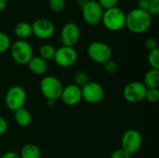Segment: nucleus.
<instances>
[{"mask_svg":"<svg viewBox=\"0 0 159 158\" xmlns=\"http://www.w3.org/2000/svg\"><path fill=\"white\" fill-rule=\"evenodd\" d=\"M152 21V16L147 11L136 7L126 14L125 27L133 34H141L150 29Z\"/></svg>","mask_w":159,"mask_h":158,"instance_id":"f257e3e1","label":"nucleus"},{"mask_svg":"<svg viewBox=\"0 0 159 158\" xmlns=\"http://www.w3.org/2000/svg\"><path fill=\"white\" fill-rule=\"evenodd\" d=\"M102 23L108 31H120L125 27L126 24V13L118 7L106 9L103 11Z\"/></svg>","mask_w":159,"mask_h":158,"instance_id":"f03ea898","label":"nucleus"},{"mask_svg":"<svg viewBox=\"0 0 159 158\" xmlns=\"http://www.w3.org/2000/svg\"><path fill=\"white\" fill-rule=\"evenodd\" d=\"M40 91L47 101L56 102L61 98L63 86L59 78L53 75H46L40 81Z\"/></svg>","mask_w":159,"mask_h":158,"instance_id":"7ed1b4c3","label":"nucleus"},{"mask_svg":"<svg viewBox=\"0 0 159 158\" xmlns=\"http://www.w3.org/2000/svg\"><path fill=\"white\" fill-rule=\"evenodd\" d=\"M9 49L12 60L20 65L27 64L34 56L33 47L31 44L26 40L18 39L13 44H11Z\"/></svg>","mask_w":159,"mask_h":158,"instance_id":"20e7f679","label":"nucleus"},{"mask_svg":"<svg viewBox=\"0 0 159 158\" xmlns=\"http://www.w3.org/2000/svg\"><path fill=\"white\" fill-rule=\"evenodd\" d=\"M89 58L98 64H104L112 58V49L104 42L93 41L87 47Z\"/></svg>","mask_w":159,"mask_h":158,"instance_id":"39448f33","label":"nucleus"},{"mask_svg":"<svg viewBox=\"0 0 159 158\" xmlns=\"http://www.w3.org/2000/svg\"><path fill=\"white\" fill-rule=\"evenodd\" d=\"M26 100H27L26 91L23 88L20 86H13L9 88L5 96L6 106L13 112L20 108H23Z\"/></svg>","mask_w":159,"mask_h":158,"instance_id":"423d86ee","label":"nucleus"},{"mask_svg":"<svg viewBox=\"0 0 159 158\" xmlns=\"http://www.w3.org/2000/svg\"><path fill=\"white\" fill-rule=\"evenodd\" d=\"M81 10L82 18L87 24L94 26L102 22L104 10L97 1H87V3L82 7Z\"/></svg>","mask_w":159,"mask_h":158,"instance_id":"0eeeda50","label":"nucleus"},{"mask_svg":"<svg viewBox=\"0 0 159 158\" xmlns=\"http://www.w3.org/2000/svg\"><path fill=\"white\" fill-rule=\"evenodd\" d=\"M147 88L141 81H132L126 85L123 90L124 99L130 103H138L145 99Z\"/></svg>","mask_w":159,"mask_h":158,"instance_id":"6e6552de","label":"nucleus"},{"mask_svg":"<svg viewBox=\"0 0 159 158\" xmlns=\"http://www.w3.org/2000/svg\"><path fill=\"white\" fill-rule=\"evenodd\" d=\"M143 144L142 134L134 129H129L124 132L121 138L122 149L128 152L129 155L137 153Z\"/></svg>","mask_w":159,"mask_h":158,"instance_id":"1a4fd4ad","label":"nucleus"},{"mask_svg":"<svg viewBox=\"0 0 159 158\" xmlns=\"http://www.w3.org/2000/svg\"><path fill=\"white\" fill-rule=\"evenodd\" d=\"M82 100L90 104H97L101 102L104 98L103 87L95 81H89L87 85L81 88Z\"/></svg>","mask_w":159,"mask_h":158,"instance_id":"9d476101","label":"nucleus"},{"mask_svg":"<svg viewBox=\"0 0 159 158\" xmlns=\"http://www.w3.org/2000/svg\"><path fill=\"white\" fill-rule=\"evenodd\" d=\"M32 33L33 34L42 40L49 39L53 36L55 33L54 23L46 18H40L35 20L32 24Z\"/></svg>","mask_w":159,"mask_h":158,"instance_id":"9b49d317","label":"nucleus"},{"mask_svg":"<svg viewBox=\"0 0 159 158\" xmlns=\"http://www.w3.org/2000/svg\"><path fill=\"white\" fill-rule=\"evenodd\" d=\"M60 39L62 46L75 47L80 39V29L75 22L65 23L60 34Z\"/></svg>","mask_w":159,"mask_h":158,"instance_id":"f8f14e48","label":"nucleus"},{"mask_svg":"<svg viewBox=\"0 0 159 158\" xmlns=\"http://www.w3.org/2000/svg\"><path fill=\"white\" fill-rule=\"evenodd\" d=\"M53 60L60 67L67 68L73 66L76 62L77 52L75 47L61 46L56 49Z\"/></svg>","mask_w":159,"mask_h":158,"instance_id":"ddd939ff","label":"nucleus"},{"mask_svg":"<svg viewBox=\"0 0 159 158\" xmlns=\"http://www.w3.org/2000/svg\"><path fill=\"white\" fill-rule=\"evenodd\" d=\"M62 102L68 106H74L79 103L82 100V91L81 88L75 84L68 85L63 87L61 98Z\"/></svg>","mask_w":159,"mask_h":158,"instance_id":"4468645a","label":"nucleus"},{"mask_svg":"<svg viewBox=\"0 0 159 158\" xmlns=\"http://www.w3.org/2000/svg\"><path fill=\"white\" fill-rule=\"evenodd\" d=\"M28 69L31 73L36 75H43L48 71V62L39 56H33L27 63Z\"/></svg>","mask_w":159,"mask_h":158,"instance_id":"2eb2a0df","label":"nucleus"},{"mask_svg":"<svg viewBox=\"0 0 159 158\" xmlns=\"http://www.w3.org/2000/svg\"><path fill=\"white\" fill-rule=\"evenodd\" d=\"M14 34L20 40H26L33 34L32 26L26 21H20L16 24L14 28Z\"/></svg>","mask_w":159,"mask_h":158,"instance_id":"dca6fc26","label":"nucleus"},{"mask_svg":"<svg viewBox=\"0 0 159 158\" xmlns=\"http://www.w3.org/2000/svg\"><path fill=\"white\" fill-rule=\"evenodd\" d=\"M14 120L19 126L27 127L32 122V115L27 109L23 107L14 112Z\"/></svg>","mask_w":159,"mask_h":158,"instance_id":"f3484780","label":"nucleus"},{"mask_svg":"<svg viewBox=\"0 0 159 158\" xmlns=\"http://www.w3.org/2000/svg\"><path fill=\"white\" fill-rule=\"evenodd\" d=\"M144 86L149 88H159V70L150 69L144 75L143 82Z\"/></svg>","mask_w":159,"mask_h":158,"instance_id":"a211bd4d","label":"nucleus"},{"mask_svg":"<svg viewBox=\"0 0 159 158\" xmlns=\"http://www.w3.org/2000/svg\"><path fill=\"white\" fill-rule=\"evenodd\" d=\"M19 156L20 158H40L41 151L37 145L33 143H27L22 146Z\"/></svg>","mask_w":159,"mask_h":158,"instance_id":"6ab92c4d","label":"nucleus"},{"mask_svg":"<svg viewBox=\"0 0 159 158\" xmlns=\"http://www.w3.org/2000/svg\"><path fill=\"white\" fill-rule=\"evenodd\" d=\"M56 48L50 44H44L39 48V57L45 61H49L54 58Z\"/></svg>","mask_w":159,"mask_h":158,"instance_id":"aec40b11","label":"nucleus"},{"mask_svg":"<svg viewBox=\"0 0 159 158\" xmlns=\"http://www.w3.org/2000/svg\"><path fill=\"white\" fill-rule=\"evenodd\" d=\"M148 63L151 66V69L159 70V48H155L148 53Z\"/></svg>","mask_w":159,"mask_h":158,"instance_id":"412c9836","label":"nucleus"},{"mask_svg":"<svg viewBox=\"0 0 159 158\" xmlns=\"http://www.w3.org/2000/svg\"><path fill=\"white\" fill-rule=\"evenodd\" d=\"M74 81H75V85L78 86L79 88H83L90 80H89V75H88V74L86 72L79 71V72L75 74Z\"/></svg>","mask_w":159,"mask_h":158,"instance_id":"4be33fe9","label":"nucleus"},{"mask_svg":"<svg viewBox=\"0 0 159 158\" xmlns=\"http://www.w3.org/2000/svg\"><path fill=\"white\" fill-rule=\"evenodd\" d=\"M10 46L11 41L9 36L6 33L0 31V54L7 51L10 48Z\"/></svg>","mask_w":159,"mask_h":158,"instance_id":"5701e85b","label":"nucleus"},{"mask_svg":"<svg viewBox=\"0 0 159 158\" xmlns=\"http://www.w3.org/2000/svg\"><path fill=\"white\" fill-rule=\"evenodd\" d=\"M48 5H49V8L53 12L59 13L65 8L66 2L65 0H48Z\"/></svg>","mask_w":159,"mask_h":158,"instance_id":"b1692460","label":"nucleus"},{"mask_svg":"<svg viewBox=\"0 0 159 158\" xmlns=\"http://www.w3.org/2000/svg\"><path fill=\"white\" fill-rule=\"evenodd\" d=\"M145 99L150 102H157L159 100V89L158 88H147Z\"/></svg>","mask_w":159,"mask_h":158,"instance_id":"393cba45","label":"nucleus"},{"mask_svg":"<svg viewBox=\"0 0 159 158\" xmlns=\"http://www.w3.org/2000/svg\"><path fill=\"white\" fill-rule=\"evenodd\" d=\"M147 12L153 17L159 14V0H148Z\"/></svg>","mask_w":159,"mask_h":158,"instance_id":"a878e982","label":"nucleus"},{"mask_svg":"<svg viewBox=\"0 0 159 158\" xmlns=\"http://www.w3.org/2000/svg\"><path fill=\"white\" fill-rule=\"evenodd\" d=\"M118 1L119 0H98L97 2L102 7L103 10H106V9H110V8L117 7Z\"/></svg>","mask_w":159,"mask_h":158,"instance_id":"bb28decb","label":"nucleus"},{"mask_svg":"<svg viewBox=\"0 0 159 158\" xmlns=\"http://www.w3.org/2000/svg\"><path fill=\"white\" fill-rule=\"evenodd\" d=\"M103 65V69L107 74H115L117 71V64L115 61L112 59L108 61H106Z\"/></svg>","mask_w":159,"mask_h":158,"instance_id":"cd10ccee","label":"nucleus"},{"mask_svg":"<svg viewBox=\"0 0 159 158\" xmlns=\"http://www.w3.org/2000/svg\"><path fill=\"white\" fill-rule=\"evenodd\" d=\"M110 158H131V155H129L128 152H126L125 150L120 148V149L114 151Z\"/></svg>","mask_w":159,"mask_h":158,"instance_id":"c85d7f7f","label":"nucleus"},{"mask_svg":"<svg viewBox=\"0 0 159 158\" xmlns=\"http://www.w3.org/2000/svg\"><path fill=\"white\" fill-rule=\"evenodd\" d=\"M144 45H145L146 49H148L149 51H151V50H153V49L158 47H157V41L155 38H153V37L147 38V39L145 40Z\"/></svg>","mask_w":159,"mask_h":158,"instance_id":"c756f323","label":"nucleus"},{"mask_svg":"<svg viewBox=\"0 0 159 158\" xmlns=\"http://www.w3.org/2000/svg\"><path fill=\"white\" fill-rule=\"evenodd\" d=\"M7 128H8V125H7L6 118L0 115V137L6 134V132L7 131Z\"/></svg>","mask_w":159,"mask_h":158,"instance_id":"7c9ffc66","label":"nucleus"},{"mask_svg":"<svg viewBox=\"0 0 159 158\" xmlns=\"http://www.w3.org/2000/svg\"><path fill=\"white\" fill-rule=\"evenodd\" d=\"M137 8L141 10L147 11L148 8V0H139L137 3Z\"/></svg>","mask_w":159,"mask_h":158,"instance_id":"2f4dec72","label":"nucleus"},{"mask_svg":"<svg viewBox=\"0 0 159 158\" xmlns=\"http://www.w3.org/2000/svg\"><path fill=\"white\" fill-rule=\"evenodd\" d=\"M0 158H20V156L18 153L14 152V151H8L6 152L5 154H3Z\"/></svg>","mask_w":159,"mask_h":158,"instance_id":"473e14b6","label":"nucleus"},{"mask_svg":"<svg viewBox=\"0 0 159 158\" xmlns=\"http://www.w3.org/2000/svg\"><path fill=\"white\" fill-rule=\"evenodd\" d=\"M6 7H7V2L0 0V11H3L4 9H6Z\"/></svg>","mask_w":159,"mask_h":158,"instance_id":"72a5a7b5","label":"nucleus"},{"mask_svg":"<svg viewBox=\"0 0 159 158\" xmlns=\"http://www.w3.org/2000/svg\"><path fill=\"white\" fill-rule=\"evenodd\" d=\"M87 1H88V0H77V5L82 8V7L87 3Z\"/></svg>","mask_w":159,"mask_h":158,"instance_id":"f704fd0d","label":"nucleus"},{"mask_svg":"<svg viewBox=\"0 0 159 158\" xmlns=\"http://www.w3.org/2000/svg\"><path fill=\"white\" fill-rule=\"evenodd\" d=\"M88 1H98V0H88Z\"/></svg>","mask_w":159,"mask_h":158,"instance_id":"c9c22d12","label":"nucleus"},{"mask_svg":"<svg viewBox=\"0 0 159 158\" xmlns=\"http://www.w3.org/2000/svg\"><path fill=\"white\" fill-rule=\"evenodd\" d=\"M35 1H46V0H35Z\"/></svg>","mask_w":159,"mask_h":158,"instance_id":"e433bc0d","label":"nucleus"},{"mask_svg":"<svg viewBox=\"0 0 159 158\" xmlns=\"http://www.w3.org/2000/svg\"><path fill=\"white\" fill-rule=\"evenodd\" d=\"M3 1H5V2H7V1H9V0H3Z\"/></svg>","mask_w":159,"mask_h":158,"instance_id":"4c0bfd02","label":"nucleus"}]
</instances>
